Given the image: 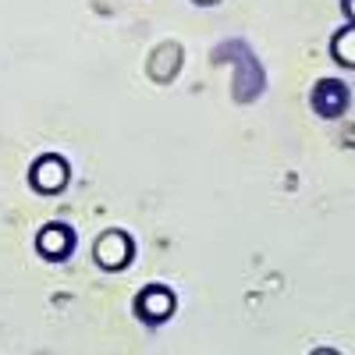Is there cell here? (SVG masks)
<instances>
[{
  "label": "cell",
  "mask_w": 355,
  "mask_h": 355,
  "mask_svg": "<svg viewBox=\"0 0 355 355\" xmlns=\"http://www.w3.org/2000/svg\"><path fill=\"white\" fill-rule=\"evenodd\" d=\"M214 61L224 64L231 61L234 64V100L239 103H252L259 93H263V85H266V75H263V64L256 61V53L249 50L245 40H227L214 50Z\"/></svg>",
  "instance_id": "obj_1"
},
{
  "label": "cell",
  "mask_w": 355,
  "mask_h": 355,
  "mask_svg": "<svg viewBox=\"0 0 355 355\" xmlns=\"http://www.w3.org/2000/svg\"><path fill=\"white\" fill-rule=\"evenodd\" d=\"M93 256H96V263L103 266V270H125V266L132 263V256H135V242H132L128 231L114 227V231H103L96 239Z\"/></svg>",
  "instance_id": "obj_2"
},
{
  "label": "cell",
  "mask_w": 355,
  "mask_h": 355,
  "mask_svg": "<svg viewBox=\"0 0 355 355\" xmlns=\"http://www.w3.org/2000/svg\"><path fill=\"white\" fill-rule=\"evenodd\" d=\"M68 178H71L68 160H64V157H57V153L40 157V160L33 164V171H28V182H33V189L43 192V196H57V192L68 185Z\"/></svg>",
  "instance_id": "obj_3"
},
{
  "label": "cell",
  "mask_w": 355,
  "mask_h": 355,
  "mask_svg": "<svg viewBox=\"0 0 355 355\" xmlns=\"http://www.w3.org/2000/svg\"><path fill=\"white\" fill-rule=\"evenodd\" d=\"M135 313H139L146 323H164V320H171V313H174V291L164 288V284L142 288L139 299H135Z\"/></svg>",
  "instance_id": "obj_4"
},
{
  "label": "cell",
  "mask_w": 355,
  "mask_h": 355,
  "mask_svg": "<svg viewBox=\"0 0 355 355\" xmlns=\"http://www.w3.org/2000/svg\"><path fill=\"white\" fill-rule=\"evenodd\" d=\"M313 110L320 117H341L348 110V85L338 78H320L313 85Z\"/></svg>",
  "instance_id": "obj_5"
},
{
  "label": "cell",
  "mask_w": 355,
  "mask_h": 355,
  "mask_svg": "<svg viewBox=\"0 0 355 355\" xmlns=\"http://www.w3.org/2000/svg\"><path fill=\"white\" fill-rule=\"evenodd\" d=\"M75 249V231L68 224H46L40 234H36V252L46 256V259H68Z\"/></svg>",
  "instance_id": "obj_6"
},
{
  "label": "cell",
  "mask_w": 355,
  "mask_h": 355,
  "mask_svg": "<svg viewBox=\"0 0 355 355\" xmlns=\"http://www.w3.org/2000/svg\"><path fill=\"white\" fill-rule=\"evenodd\" d=\"M182 68V46L178 43H160L150 57V78L153 82H171Z\"/></svg>",
  "instance_id": "obj_7"
},
{
  "label": "cell",
  "mask_w": 355,
  "mask_h": 355,
  "mask_svg": "<svg viewBox=\"0 0 355 355\" xmlns=\"http://www.w3.org/2000/svg\"><path fill=\"white\" fill-rule=\"evenodd\" d=\"M331 53H334V61H338V64H345V68H352V64H355V28H352V25H345L341 33L334 36Z\"/></svg>",
  "instance_id": "obj_8"
},
{
  "label": "cell",
  "mask_w": 355,
  "mask_h": 355,
  "mask_svg": "<svg viewBox=\"0 0 355 355\" xmlns=\"http://www.w3.org/2000/svg\"><path fill=\"white\" fill-rule=\"evenodd\" d=\"M196 4H220V0H196Z\"/></svg>",
  "instance_id": "obj_9"
},
{
  "label": "cell",
  "mask_w": 355,
  "mask_h": 355,
  "mask_svg": "<svg viewBox=\"0 0 355 355\" xmlns=\"http://www.w3.org/2000/svg\"><path fill=\"white\" fill-rule=\"evenodd\" d=\"M345 11H348V18H352V0H345Z\"/></svg>",
  "instance_id": "obj_10"
}]
</instances>
